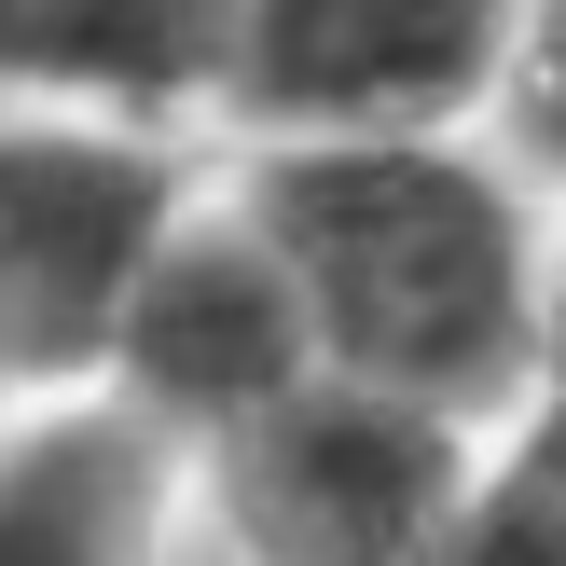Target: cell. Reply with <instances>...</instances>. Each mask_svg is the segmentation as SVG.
Instances as JSON below:
<instances>
[{
  "label": "cell",
  "mask_w": 566,
  "mask_h": 566,
  "mask_svg": "<svg viewBox=\"0 0 566 566\" xmlns=\"http://www.w3.org/2000/svg\"><path fill=\"white\" fill-rule=\"evenodd\" d=\"M0 415H28V387H14V374H0Z\"/></svg>",
  "instance_id": "30bf717a"
},
{
  "label": "cell",
  "mask_w": 566,
  "mask_h": 566,
  "mask_svg": "<svg viewBox=\"0 0 566 566\" xmlns=\"http://www.w3.org/2000/svg\"><path fill=\"white\" fill-rule=\"evenodd\" d=\"M0 566H193V457L125 401L0 415Z\"/></svg>",
  "instance_id": "5b68a950"
},
{
  "label": "cell",
  "mask_w": 566,
  "mask_h": 566,
  "mask_svg": "<svg viewBox=\"0 0 566 566\" xmlns=\"http://www.w3.org/2000/svg\"><path fill=\"white\" fill-rule=\"evenodd\" d=\"M539 387H566V208H553V263H539Z\"/></svg>",
  "instance_id": "9c48e42d"
},
{
  "label": "cell",
  "mask_w": 566,
  "mask_h": 566,
  "mask_svg": "<svg viewBox=\"0 0 566 566\" xmlns=\"http://www.w3.org/2000/svg\"><path fill=\"white\" fill-rule=\"evenodd\" d=\"M276 235L318 374L415 401L442 429H497L539 401V263L553 193L497 138H374V153H221Z\"/></svg>",
  "instance_id": "6da1fadb"
},
{
  "label": "cell",
  "mask_w": 566,
  "mask_h": 566,
  "mask_svg": "<svg viewBox=\"0 0 566 566\" xmlns=\"http://www.w3.org/2000/svg\"><path fill=\"white\" fill-rule=\"evenodd\" d=\"M208 138L0 111V374L28 401H97L138 276L208 193Z\"/></svg>",
  "instance_id": "7a4b0ae2"
},
{
  "label": "cell",
  "mask_w": 566,
  "mask_h": 566,
  "mask_svg": "<svg viewBox=\"0 0 566 566\" xmlns=\"http://www.w3.org/2000/svg\"><path fill=\"white\" fill-rule=\"evenodd\" d=\"M497 153L525 166V180L566 208V0H525V28H512V70H497Z\"/></svg>",
  "instance_id": "ba28073f"
},
{
  "label": "cell",
  "mask_w": 566,
  "mask_h": 566,
  "mask_svg": "<svg viewBox=\"0 0 566 566\" xmlns=\"http://www.w3.org/2000/svg\"><path fill=\"white\" fill-rule=\"evenodd\" d=\"M525 0H235L208 153H374L484 138Z\"/></svg>",
  "instance_id": "3957f363"
},
{
  "label": "cell",
  "mask_w": 566,
  "mask_h": 566,
  "mask_svg": "<svg viewBox=\"0 0 566 566\" xmlns=\"http://www.w3.org/2000/svg\"><path fill=\"white\" fill-rule=\"evenodd\" d=\"M235 0H0V111L208 138Z\"/></svg>",
  "instance_id": "8992f818"
},
{
  "label": "cell",
  "mask_w": 566,
  "mask_h": 566,
  "mask_svg": "<svg viewBox=\"0 0 566 566\" xmlns=\"http://www.w3.org/2000/svg\"><path fill=\"white\" fill-rule=\"evenodd\" d=\"M442 566H566V387H539L484 429Z\"/></svg>",
  "instance_id": "52a82bcc"
},
{
  "label": "cell",
  "mask_w": 566,
  "mask_h": 566,
  "mask_svg": "<svg viewBox=\"0 0 566 566\" xmlns=\"http://www.w3.org/2000/svg\"><path fill=\"white\" fill-rule=\"evenodd\" d=\"M304 387H318V318H304L276 235L249 221V193L208 166L193 221L166 235V263L138 276V304H125V346H111L97 401H125L138 429L180 442V457H221V442H249L263 415H291Z\"/></svg>",
  "instance_id": "277c9868"
}]
</instances>
